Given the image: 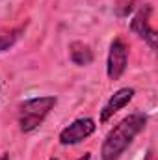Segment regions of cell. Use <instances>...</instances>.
I'll return each instance as SVG.
<instances>
[{"mask_svg":"<svg viewBox=\"0 0 158 160\" xmlns=\"http://www.w3.org/2000/svg\"><path fill=\"white\" fill-rule=\"evenodd\" d=\"M147 127V116L143 112H134L119 121L104 136L101 145V160H119L125 151L132 145L134 138Z\"/></svg>","mask_w":158,"mask_h":160,"instance_id":"cell-1","label":"cell"},{"mask_svg":"<svg viewBox=\"0 0 158 160\" xmlns=\"http://www.w3.org/2000/svg\"><path fill=\"white\" fill-rule=\"evenodd\" d=\"M56 104H58V99L54 95H41V97H32L22 101L17 110L19 130L22 134L34 132L37 127L43 125V121L47 119L50 110H54Z\"/></svg>","mask_w":158,"mask_h":160,"instance_id":"cell-2","label":"cell"},{"mask_svg":"<svg viewBox=\"0 0 158 160\" xmlns=\"http://www.w3.org/2000/svg\"><path fill=\"white\" fill-rule=\"evenodd\" d=\"M95 130H97L95 119H91V118H78V119H75L73 123H69L65 128H62L58 140L65 147L67 145H77L80 142L87 140Z\"/></svg>","mask_w":158,"mask_h":160,"instance_id":"cell-3","label":"cell"},{"mask_svg":"<svg viewBox=\"0 0 158 160\" xmlns=\"http://www.w3.org/2000/svg\"><path fill=\"white\" fill-rule=\"evenodd\" d=\"M151 13H153L151 4H143V6L136 11V15L132 17V21H130V30H132L138 38H141V39L145 41L151 50H156V38L158 36H156V30L151 26Z\"/></svg>","mask_w":158,"mask_h":160,"instance_id":"cell-4","label":"cell"},{"mask_svg":"<svg viewBox=\"0 0 158 160\" xmlns=\"http://www.w3.org/2000/svg\"><path fill=\"white\" fill-rule=\"evenodd\" d=\"M128 65V47L123 39H114L108 48V58H106V75L110 80H119Z\"/></svg>","mask_w":158,"mask_h":160,"instance_id":"cell-5","label":"cell"},{"mask_svg":"<svg viewBox=\"0 0 158 160\" xmlns=\"http://www.w3.org/2000/svg\"><path fill=\"white\" fill-rule=\"evenodd\" d=\"M136 91L134 88H119L117 91H114V95L104 102V106L101 108V114H99V121L101 123H108V121L114 118V114H117L119 110H123L132 99H134Z\"/></svg>","mask_w":158,"mask_h":160,"instance_id":"cell-6","label":"cell"},{"mask_svg":"<svg viewBox=\"0 0 158 160\" xmlns=\"http://www.w3.org/2000/svg\"><path fill=\"white\" fill-rule=\"evenodd\" d=\"M69 58L75 65L78 67H86L93 62V50L87 43H82V41H73L69 45Z\"/></svg>","mask_w":158,"mask_h":160,"instance_id":"cell-7","label":"cell"},{"mask_svg":"<svg viewBox=\"0 0 158 160\" xmlns=\"http://www.w3.org/2000/svg\"><path fill=\"white\" fill-rule=\"evenodd\" d=\"M22 32H24V26H19V28H2L0 30V52H6L7 48H11L19 41Z\"/></svg>","mask_w":158,"mask_h":160,"instance_id":"cell-8","label":"cell"},{"mask_svg":"<svg viewBox=\"0 0 158 160\" xmlns=\"http://www.w3.org/2000/svg\"><path fill=\"white\" fill-rule=\"evenodd\" d=\"M75 160H91V153H84L82 157H78V158H75Z\"/></svg>","mask_w":158,"mask_h":160,"instance_id":"cell-9","label":"cell"},{"mask_svg":"<svg viewBox=\"0 0 158 160\" xmlns=\"http://www.w3.org/2000/svg\"><path fill=\"white\" fill-rule=\"evenodd\" d=\"M0 160H9V155H7V153H4V155H2V158Z\"/></svg>","mask_w":158,"mask_h":160,"instance_id":"cell-10","label":"cell"},{"mask_svg":"<svg viewBox=\"0 0 158 160\" xmlns=\"http://www.w3.org/2000/svg\"><path fill=\"white\" fill-rule=\"evenodd\" d=\"M48 160H58V158H48Z\"/></svg>","mask_w":158,"mask_h":160,"instance_id":"cell-11","label":"cell"}]
</instances>
